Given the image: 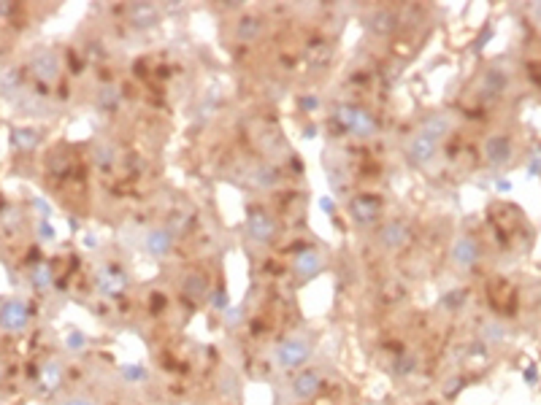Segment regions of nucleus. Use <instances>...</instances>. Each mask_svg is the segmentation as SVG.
I'll return each mask as SVG.
<instances>
[{"label":"nucleus","mask_w":541,"mask_h":405,"mask_svg":"<svg viewBox=\"0 0 541 405\" xmlns=\"http://www.w3.org/2000/svg\"><path fill=\"white\" fill-rule=\"evenodd\" d=\"M312 340L303 338V335H293V338H284L276 346V365H279L281 370H298V368H303L306 362H309V356H312Z\"/></svg>","instance_id":"obj_1"},{"label":"nucleus","mask_w":541,"mask_h":405,"mask_svg":"<svg viewBox=\"0 0 541 405\" xmlns=\"http://www.w3.org/2000/svg\"><path fill=\"white\" fill-rule=\"evenodd\" d=\"M333 122H339L346 132H352L358 138H371L377 132V119L360 106H339L333 111Z\"/></svg>","instance_id":"obj_2"},{"label":"nucleus","mask_w":541,"mask_h":405,"mask_svg":"<svg viewBox=\"0 0 541 405\" xmlns=\"http://www.w3.org/2000/svg\"><path fill=\"white\" fill-rule=\"evenodd\" d=\"M322 381H325V375L320 368H303V370H298L293 375V381H290V394L300 400V403H306V400H314L317 394H320V389H322Z\"/></svg>","instance_id":"obj_3"},{"label":"nucleus","mask_w":541,"mask_h":405,"mask_svg":"<svg viewBox=\"0 0 541 405\" xmlns=\"http://www.w3.org/2000/svg\"><path fill=\"white\" fill-rule=\"evenodd\" d=\"M28 324H30V306L25 300L14 297V300H6L0 306V330L22 332V330H28Z\"/></svg>","instance_id":"obj_4"},{"label":"nucleus","mask_w":541,"mask_h":405,"mask_svg":"<svg viewBox=\"0 0 541 405\" xmlns=\"http://www.w3.org/2000/svg\"><path fill=\"white\" fill-rule=\"evenodd\" d=\"M346 208H349V216H352L358 225L368 227L379 222V216H382V200H379L377 194H355Z\"/></svg>","instance_id":"obj_5"},{"label":"nucleus","mask_w":541,"mask_h":405,"mask_svg":"<svg viewBox=\"0 0 541 405\" xmlns=\"http://www.w3.org/2000/svg\"><path fill=\"white\" fill-rule=\"evenodd\" d=\"M246 235L255 243L265 246V243H271L276 238V222L265 211H252L249 219H246Z\"/></svg>","instance_id":"obj_6"},{"label":"nucleus","mask_w":541,"mask_h":405,"mask_svg":"<svg viewBox=\"0 0 541 405\" xmlns=\"http://www.w3.org/2000/svg\"><path fill=\"white\" fill-rule=\"evenodd\" d=\"M128 284H130V278H128V273H125L122 268H116V265H100L98 289L103 292V294H109V297H119L122 292L128 289Z\"/></svg>","instance_id":"obj_7"},{"label":"nucleus","mask_w":541,"mask_h":405,"mask_svg":"<svg viewBox=\"0 0 541 405\" xmlns=\"http://www.w3.org/2000/svg\"><path fill=\"white\" fill-rule=\"evenodd\" d=\"M485 157L490 162L492 168H504L511 162L514 157V144H511V138L509 135H501V132H495L490 135L487 141H485Z\"/></svg>","instance_id":"obj_8"},{"label":"nucleus","mask_w":541,"mask_h":405,"mask_svg":"<svg viewBox=\"0 0 541 405\" xmlns=\"http://www.w3.org/2000/svg\"><path fill=\"white\" fill-rule=\"evenodd\" d=\"M406 154H409V160L414 165H430V162L436 160V154H439V141H433V138H427L423 132H417L414 138L409 141L406 146Z\"/></svg>","instance_id":"obj_9"},{"label":"nucleus","mask_w":541,"mask_h":405,"mask_svg":"<svg viewBox=\"0 0 541 405\" xmlns=\"http://www.w3.org/2000/svg\"><path fill=\"white\" fill-rule=\"evenodd\" d=\"M479 243L471 238V235H460L458 241L452 243V262L458 265L460 270H471L476 268V262H479Z\"/></svg>","instance_id":"obj_10"},{"label":"nucleus","mask_w":541,"mask_h":405,"mask_svg":"<svg viewBox=\"0 0 541 405\" xmlns=\"http://www.w3.org/2000/svg\"><path fill=\"white\" fill-rule=\"evenodd\" d=\"M144 249H147L154 259L171 257V251H174V235H171L165 227H152L147 235H144Z\"/></svg>","instance_id":"obj_11"},{"label":"nucleus","mask_w":541,"mask_h":405,"mask_svg":"<svg viewBox=\"0 0 541 405\" xmlns=\"http://www.w3.org/2000/svg\"><path fill=\"white\" fill-rule=\"evenodd\" d=\"M33 76L38 81H44V84L57 81V76H60V57L54 51H49V49L38 51L33 57Z\"/></svg>","instance_id":"obj_12"},{"label":"nucleus","mask_w":541,"mask_h":405,"mask_svg":"<svg viewBox=\"0 0 541 405\" xmlns=\"http://www.w3.org/2000/svg\"><path fill=\"white\" fill-rule=\"evenodd\" d=\"M365 25H368V30L379 35V38H384V35H393L398 30V25H401V19L395 11L390 8H374L371 14L365 16Z\"/></svg>","instance_id":"obj_13"},{"label":"nucleus","mask_w":541,"mask_h":405,"mask_svg":"<svg viewBox=\"0 0 541 405\" xmlns=\"http://www.w3.org/2000/svg\"><path fill=\"white\" fill-rule=\"evenodd\" d=\"M411 241V230L406 222H401V219H395V222H387V225L379 230V243L384 246V249H401V246H406Z\"/></svg>","instance_id":"obj_14"},{"label":"nucleus","mask_w":541,"mask_h":405,"mask_svg":"<svg viewBox=\"0 0 541 405\" xmlns=\"http://www.w3.org/2000/svg\"><path fill=\"white\" fill-rule=\"evenodd\" d=\"M128 19H130L133 27L149 30V27H154V25L160 22V11H157V6H152V3H133L130 8H128Z\"/></svg>","instance_id":"obj_15"},{"label":"nucleus","mask_w":541,"mask_h":405,"mask_svg":"<svg viewBox=\"0 0 541 405\" xmlns=\"http://www.w3.org/2000/svg\"><path fill=\"white\" fill-rule=\"evenodd\" d=\"M293 270H296V275L298 278H303V281L314 278V275L322 270V257H320V251H314V249L300 251V254L293 259Z\"/></svg>","instance_id":"obj_16"},{"label":"nucleus","mask_w":541,"mask_h":405,"mask_svg":"<svg viewBox=\"0 0 541 405\" xmlns=\"http://www.w3.org/2000/svg\"><path fill=\"white\" fill-rule=\"evenodd\" d=\"M449 130H452V119H449L446 113H430L425 122L420 125L417 132H423V135H427V138H433V141L442 144L444 138L449 135Z\"/></svg>","instance_id":"obj_17"},{"label":"nucleus","mask_w":541,"mask_h":405,"mask_svg":"<svg viewBox=\"0 0 541 405\" xmlns=\"http://www.w3.org/2000/svg\"><path fill=\"white\" fill-rule=\"evenodd\" d=\"M22 68L19 65H6V68H0V95L3 97H11L17 95L19 89H22Z\"/></svg>","instance_id":"obj_18"},{"label":"nucleus","mask_w":541,"mask_h":405,"mask_svg":"<svg viewBox=\"0 0 541 405\" xmlns=\"http://www.w3.org/2000/svg\"><path fill=\"white\" fill-rule=\"evenodd\" d=\"M509 87V76L504 73V68H490L487 73H485V81H482V89H485V95L487 97H498L504 95V89Z\"/></svg>","instance_id":"obj_19"},{"label":"nucleus","mask_w":541,"mask_h":405,"mask_svg":"<svg viewBox=\"0 0 541 405\" xmlns=\"http://www.w3.org/2000/svg\"><path fill=\"white\" fill-rule=\"evenodd\" d=\"M181 292L187 294V297H193V300H200V297H206V292H209V281H206V275L203 273H184L181 278Z\"/></svg>","instance_id":"obj_20"},{"label":"nucleus","mask_w":541,"mask_h":405,"mask_svg":"<svg viewBox=\"0 0 541 405\" xmlns=\"http://www.w3.org/2000/svg\"><path fill=\"white\" fill-rule=\"evenodd\" d=\"M63 384V365L57 359H49L41 370V389L44 392H54V389Z\"/></svg>","instance_id":"obj_21"},{"label":"nucleus","mask_w":541,"mask_h":405,"mask_svg":"<svg viewBox=\"0 0 541 405\" xmlns=\"http://www.w3.org/2000/svg\"><path fill=\"white\" fill-rule=\"evenodd\" d=\"M260 32H262V22L257 19V16H241L238 25H236V38L244 41V44L255 41Z\"/></svg>","instance_id":"obj_22"},{"label":"nucleus","mask_w":541,"mask_h":405,"mask_svg":"<svg viewBox=\"0 0 541 405\" xmlns=\"http://www.w3.org/2000/svg\"><path fill=\"white\" fill-rule=\"evenodd\" d=\"M54 284V273H51V268L47 262H41V265H35L33 270H30V287L38 292H47Z\"/></svg>","instance_id":"obj_23"},{"label":"nucleus","mask_w":541,"mask_h":405,"mask_svg":"<svg viewBox=\"0 0 541 405\" xmlns=\"http://www.w3.org/2000/svg\"><path fill=\"white\" fill-rule=\"evenodd\" d=\"M122 103V92L116 87H103L98 92V108L103 113H114Z\"/></svg>","instance_id":"obj_24"},{"label":"nucleus","mask_w":541,"mask_h":405,"mask_svg":"<svg viewBox=\"0 0 541 405\" xmlns=\"http://www.w3.org/2000/svg\"><path fill=\"white\" fill-rule=\"evenodd\" d=\"M11 144L22 149V151H28V149H33L38 144V132L35 130H11Z\"/></svg>","instance_id":"obj_25"},{"label":"nucleus","mask_w":541,"mask_h":405,"mask_svg":"<svg viewBox=\"0 0 541 405\" xmlns=\"http://www.w3.org/2000/svg\"><path fill=\"white\" fill-rule=\"evenodd\" d=\"M116 160V151H114V146H109V144H103L95 149V165H98L100 170H109L111 165H114Z\"/></svg>","instance_id":"obj_26"},{"label":"nucleus","mask_w":541,"mask_h":405,"mask_svg":"<svg viewBox=\"0 0 541 405\" xmlns=\"http://www.w3.org/2000/svg\"><path fill=\"white\" fill-rule=\"evenodd\" d=\"M417 368H420L417 354H403V356H398V362H395V373H398V375H411Z\"/></svg>","instance_id":"obj_27"},{"label":"nucleus","mask_w":541,"mask_h":405,"mask_svg":"<svg viewBox=\"0 0 541 405\" xmlns=\"http://www.w3.org/2000/svg\"><path fill=\"white\" fill-rule=\"evenodd\" d=\"M255 181H257L260 187H274L279 178H276V170H271V168H260V170H257V176H255Z\"/></svg>","instance_id":"obj_28"},{"label":"nucleus","mask_w":541,"mask_h":405,"mask_svg":"<svg viewBox=\"0 0 541 405\" xmlns=\"http://www.w3.org/2000/svg\"><path fill=\"white\" fill-rule=\"evenodd\" d=\"M504 338V330H501V324H485V340L487 343H495V340Z\"/></svg>","instance_id":"obj_29"},{"label":"nucleus","mask_w":541,"mask_h":405,"mask_svg":"<svg viewBox=\"0 0 541 405\" xmlns=\"http://www.w3.org/2000/svg\"><path fill=\"white\" fill-rule=\"evenodd\" d=\"M122 375H125V378H130V381H141V378H147L144 368H135V365H125V368H122Z\"/></svg>","instance_id":"obj_30"},{"label":"nucleus","mask_w":541,"mask_h":405,"mask_svg":"<svg viewBox=\"0 0 541 405\" xmlns=\"http://www.w3.org/2000/svg\"><path fill=\"white\" fill-rule=\"evenodd\" d=\"M528 173H530V176H539L541 173V149H536V151L530 154V160H528Z\"/></svg>","instance_id":"obj_31"},{"label":"nucleus","mask_w":541,"mask_h":405,"mask_svg":"<svg viewBox=\"0 0 541 405\" xmlns=\"http://www.w3.org/2000/svg\"><path fill=\"white\" fill-rule=\"evenodd\" d=\"M60 405H98L92 397H87V394H71V397H66Z\"/></svg>","instance_id":"obj_32"},{"label":"nucleus","mask_w":541,"mask_h":405,"mask_svg":"<svg viewBox=\"0 0 541 405\" xmlns=\"http://www.w3.org/2000/svg\"><path fill=\"white\" fill-rule=\"evenodd\" d=\"M38 232H41V241H54V235H57V232H54V227H51L47 219H41V222H38Z\"/></svg>","instance_id":"obj_33"},{"label":"nucleus","mask_w":541,"mask_h":405,"mask_svg":"<svg viewBox=\"0 0 541 405\" xmlns=\"http://www.w3.org/2000/svg\"><path fill=\"white\" fill-rule=\"evenodd\" d=\"M66 343H68V349H82L84 343H87V338H84L82 332H68V338H66Z\"/></svg>","instance_id":"obj_34"},{"label":"nucleus","mask_w":541,"mask_h":405,"mask_svg":"<svg viewBox=\"0 0 541 405\" xmlns=\"http://www.w3.org/2000/svg\"><path fill=\"white\" fill-rule=\"evenodd\" d=\"M463 300H466V294H463V292H452V294H446V297H444V306L455 311V308H460L458 303H463Z\"/></svg>","instance_id":"obj_35"},{"label":"nucleus","mask_w":541,"mask_h":405,"mask_svg":"<svg viewBox=\"0 0 541 405\" xmlns=\"http://www.w3.org/2000/svg\"><path fill=\"white\" fill-rule=\"evenodd\" d=\"M300 108H303V111H314V108H320V97H312V95L303 97V100H300Z\"/></svg>","instance_id":"obj_36"},{"label":"nucleus","mask_w":541,"mask_h":405,"mask_svg":"<svg viewBox=\"0 0 541 405\" xmlns=\"http://www.w3.org/2000/svg\"><path fill=\"white\" fill-rule=\"evenodd\" d=\"M11 14V3H0V16Z\"/></svg>","instance_id":"obj_37"},{"label":"nucleus","mask_w":541,"mask_h":405,"mask_svg":"<svg viewBox=\"0 0 541 405\" xmlns=\"http://www.w3.org/2000/svg\"><path fill=\"white\" fill-rule=\"evenodd\" d=\"M533 16H536V19H539V22H541V3H539V6H536V8H533Z\"/></svg>","instance_id":"obj_38"}]
</instances>
